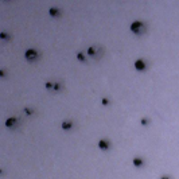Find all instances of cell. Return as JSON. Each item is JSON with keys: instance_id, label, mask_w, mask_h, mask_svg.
<instances>
[{"instance_id": "obj_1", "label": "cell", "mask_w": 179, "mask_h": 179, "mask_svg": "<svg viewBox=\"0 0 179 179\" xmlns=\"http://www.w3.org/2000/svg\"><path fill=\"white\" fill-rule=\"evenodd\" d=\"M132 30H133L136 34H141L143 31L146 30V28H144V26H143L141 23L136 22V23H133V24H132Z\"/></svg>"}, {"instance_id": "obj_2", "label": "cell", "mask_w": 179, "mask_h": 179, "mask_svg": "<svg viewBox=\"0 0 179 179\" xmlns=\"http://www.w3.org/2000/svg\"><path fill=\"white\" fill-rule=\"evenodd\" d=\"M101 54V49L98 47V46H93V47L89 49V55L92 57H100Z\"/></svg>"}]
</instances>
